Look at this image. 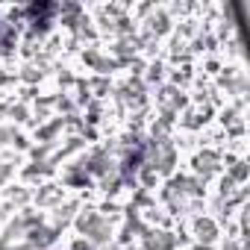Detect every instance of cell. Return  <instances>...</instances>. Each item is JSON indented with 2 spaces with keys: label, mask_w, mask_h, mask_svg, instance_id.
Masks as SVG:
<instances>
[{
  "label": "cell",
  "mask_w": 250,
  "mask_h": 250,
  "mask_svg": "<svg viewBox=\"0 0 250 250\" xmlns=\"http://www.w3.org/2000/svg\"><path fill=\"white\" fill-rule=\"evenodd\" d=\"M74 227H77V235L85 238L94 250H109L118 232V221L100 209H80L74 218Z\"/></svg>",
  "instance_id": "cell-1"
},
{
  "label": "cell",
  "mask_w": 250,
  "mask_h": 250,
  "mask_svg": "<svg viewBox=\"0 0 250 250\" xmlns=\"http://www.w3.org/2000/svg\"><path fill=\"white\" fill-rule=\"evenodd\" d=\"M33 203L42 206V209H56V206H62V203H65V186H59V183H42V186H36Z\"/></svg>",
  "instance_id": "cell-2"
},
{
  "label": "cell",
  "mask_w": 250,
  "mask_h": 250,
  "mask_svg": "<svg viewBox=\"0 0 250 250\" xmlns=\"http://www.w3.org/2000/svg\"><path fill=\"white\" fill-rule=\"evenodd\" d=\"M147 71H150V74L145 77V80H147V85H153V83H162V80H165V62H150V65H147Z\"/></svg>",
  "instance_id": "cell-3"
},
{
  "label": "cell",
  "mask_w": 250,
  "mask_h": 250,
  "mask_svg": "<svg viewBox=\"0 0 250 250\" xmlns=\"http://www.w3.org/2000/svg\"><path fill=\"white\" fill-rule=\"evenodd\" d=\"M18 174V165L15 162H6V159H0V188H3L12 177Z\"/></svg>",
  "instance_id": "cell-4"
}]
</instances>
